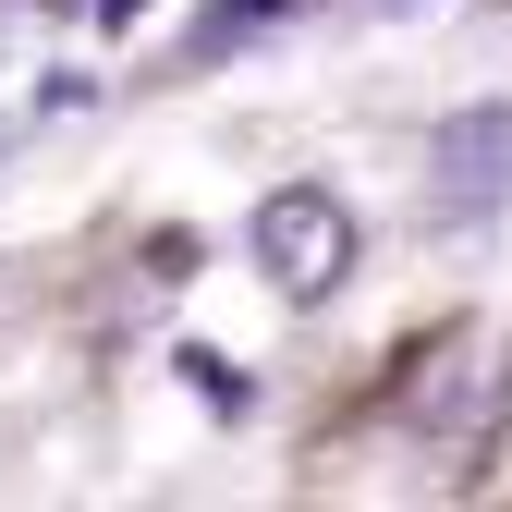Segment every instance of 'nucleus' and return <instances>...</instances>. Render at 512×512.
Returning <instances> with one entry per match:
<instances>
[{
    "label": "nucleus",
    "mask_w": 512,
    "mask_h": 512,
    "mask_svg": "<svg viewBox=\"0 0 512 512\" xmlns=\"http://www.w3.org/2000/svg\"><path fill=\"white\" fill-rule=\"evenodd\" d=\"M183 378H196V403H232V415L256 403V391H244V366H220V354H183Z\"/></svg>",
    "instance_id": "nucleus-4"
},
{
    "label": "nucleus",
    "mask_w": 512,
    "mask_h": 512,
    "mask_svg": "<svg viewBox=\"0 0 512 512\" xmlns=\"http://www.w3.org/2000/svg\"><path fill=\"white\" fill-rule=\"evenodd\" d=\"M13 147H25V122H0V183H13Z\"/></svg>",
    "instance_id": "nucleus-5"
},
{
    "label": "nucleus",
    "mask_w": 512,
    "mask_h": 512,
    "mask_svg": "<svg viewBox=\"0 0 512 512\" xmlns=\"http://www.w3.org/2000/svg\"><path fill=\"white\" fill-rule=\"evenodd\" d=\"M135 13H147V0H98V25H135Z\"/></svg>",
    "instance_id": "nucleus-6"
},
{
    "label": "nucleus",
    "mask_w": 512,
    "mask_h": 512,
    "mask_svg": "<svg viewBox=\"0 0 512 512\" xmlns=\"http://www.w3.org/2000/svg\"><path fill=\"white\" fill-rule=\"evenodd\" d=\"M281 13H293V0H208V13L183 25V49H196V61H220V49H244V37H269Z\"/></svg>",
    "instance_id": "nucleus-3"
},
{
    "label": "nucleus",
    "mask_w": 512,
    "mask_h": 512,
    "mask_svg": "<svg viewBox=\"0 0 512 512\" xmlns=\"http://www.w3.org/2000/svg\"><path fill=\"white\" fill-rule=\"evenodd\" d=\"M427 171H439L452 208H488L500 183H512V110H452V122L427 135Z\"/></svg>",
    "instance_id": "nucleus-2"
},
{
    "label": "nucleus",
    "mask_w": 512,
    "mask_h": 512,
    "mask_svg": "<svg viewBox=\"0 0 512 512\" xmlns=\"http://www.w3.org/2000/svg\"><path fill=\"white\" fill-rule=\"evenodd\" d=\"M244 256L269 269L281 305H330V293L354 281V208L330 196V183H281V196H256Z\"/></svg>",
    "instance_id": "nucleus-1"
}]
</instances>
